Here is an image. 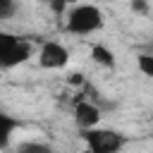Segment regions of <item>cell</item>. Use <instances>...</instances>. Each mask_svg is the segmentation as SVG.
I'll use <instances>...</instances> for the list:
<instances>
[{
  "instance_id": "cell-5",
  "label": "cell",
  "mask_w": 153,
  "mask_h": 153,
  "mask_svg": "<svg viewBox=\"0 0 153 153\" xmlns=\"http://www.w3.org/2000/svg\"><path fill=\"white\" fill-rule=\"evenodd\" d=\"M29 55H31V50H29V45L24 43V41H19L7 55H5V60L0 62V67H14V65H22V62H26L29 60Z\"/></svg>"
},
{
  "instance_id": "cell-14",
  "label": "cell",
  "mask_w": 153,
  "mask_h": 153,
  "mask_svg": "<svg viewBox=\"0 0 153 153\" xmlns=\"http://www.w3.org/2000/svg\"><path fill=\"white\" fill-rule=\"evenodd\" d=\"M69 84H76V86L84 84V74H72V76H69Z\"/></svg>"
},
{
  "instance_id": "cell-7",
  "label": "cell",
  "mask_w": 153,
  "mask_h": 153,
  "mask_svg": "<svg viewBox=\"0 0 153 153\" xmlns=\"http://www.w3.org/2000/svg\"><path fill=\"white\" fill-rule=\"evenodd\" d=\"M91 57H93V62H98V65H103V67H112V65H115L112 50L105 48V45H100V43H96V45L91 48Z\"/></svg>"
},
{
  "instance_id": "cell-6",
  "label": "cell",
  "mask_w": 153,
  "mask_h": 153,
  "mask_svg": "<svg viewBox=\"0 0 153 153\" xmlns=\"http://www.w3.org/2000/svg\"><path fill=\"white\" fill-rule=\"evenodd\" d=\"M17 127H19V122L12 115H7V112L0 110V151L10 146V139H12V134H14Z\"/></svg>"
},
{
  "instance_id": "cell-3",
  "label": "cell",
  "mask_w": 153,
  "mask_h": 153,
  "mask_svg": "<svg viewBox=\"0 0 153 153\" xmlns=\"http://www.w3.org/2000/svg\"><path fill=\"white\" fill-rule=\"evenodd\" d=\"M69 62V50L57 41H45L38 53V65L43 69H62Z\"/></svg>"
},
{
  "instance_id": "cell-1",
  "label": "cell",
  "mask_w": 153,
  "mask_h": 153,
  "mask_svg": "<svg viewBox=\"0 0 153 153\" xmlns=\"http://www.w3.org/2000/svg\"><path fill=\"white\" fill-rule=\"evenodd\" d=\"M103 12L96 5H74L67 10V31L76 36L93 33L103 26Z\"/></svg>"
},
{
  "instance_id": "cell-12",
  "label": "cell",
  "mask_w": 153,
  "mask_h": 153,
  "mask_svg": "<svg viewBox=\"0 0 153 153\" xmlns=\"http://www.w3.org/2000/svg\"><path fill=\"white\" fill-rule=\"evenodd\" d=\"M131 10H134V12H146V10H148V5H146V2H141V0H136V2H131Z\"/></svg>"
},
{
  "instance_id": "cell-9",
  "label": "cell",
  "mask_w": 153,
  "mask_h": 153,
  "mask_svg": "<svg viewBox=\"0 0 153 153\" xmlns=\"http://www.w3.org/2000/svg\"><path fill=\"white\" fill-rule=\"evenodd\" d=\"M19 43V38L17 36H12V33H5V31H0V62L5 60V55L14 48Z\"/></svg>"
},
{
  "instance_id": "cell-13",
  "label": "cell",
  "mask_w": 153,
  "mask_h": 153,
  "mask_svg": "<svg viewBox=\"0 0 153 153\" xmlns=\"http://www.w3.org/2000/svg\"><path fill=\"white\" fill-rule=\"evenodd\" d=\"M65 7H67V5H65V2H55V0H53V2H50V10H53V12H62V10H65Z\"/></svg>"
},
{
  "instance_id": "cell-10",
  "label": "cell",
  "mask_w": 153,
  "mask_h": 153,
  "mask_svg": "<svg viewBox=\"0 0 153 153\" xmlns=\"http://www.w3.org/2000/svg\"><path fill=\"white\" fill-rule=\"evenodd\" d=\"M136 65H139L141 74H146V76H153V57H151V55L141 53V55L136 57Z\"/></svg>"
},
{
  "instance_id": "cell-2",
  "label": "cell",
  "mask_w": 153,
  "mask_h": 153,
  "mask_svg": "<svg viewBox=\"0 0 153 153\" xmlns=\"http://www.w3.org/2000/svg\"><path fill=\"white\" fill-rule=\"evenodd\" d=\"M84 143L88 146V153H120L127 143V136L117 129H103V127H93L81 131Z\"/></svg>"
},
{
  "instance_id": "cell-4",
  "label": "cell",
  "mask_w": 153,
  "mask_h": 153,
  "mask_svg": "<svg viewBox=\"0 0 153 153\" xmlns=\"http://www.w3.org/2000/svg\"><path fill=\"white\" fill-rule=\"evenodd\" d=\"M74 120H76V124H79L81 131L93 129V127H98V122H100V108L93 105V103H88V100H81V103H76V108H74Z\"/></svg>"
},
{
  "instance_id": "cell-8",
  "label": "cell",
  "mask_w": 153,
  "mask_h": 153,
  "mask_svg": "<svg viewBox=\"0 0 153 153\" xmlns=\"http://www.w3.org/2000/svg\"><path fill=\"white\" fill-rule=\"evenodd\" d=\"M17 153H53V146H48L43 141H24V143H19Z\"/></svg>"
},
{
  "instance_id": "cell-11",
  "label": "cell",
  "mask_w": 153,
  "mask_h": 153,
  "mask_svg": "<svg viewBox=\"0 0 153 153\" xmlns=\"http://www.w3.org/2000/svg\"><path fill=\"white\" fill-rule=\"evenodd\" d=\"M17 12V5L12 0H0V19H7Z\"/></svg>"
}]
</instances>
